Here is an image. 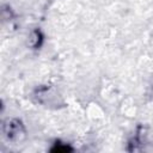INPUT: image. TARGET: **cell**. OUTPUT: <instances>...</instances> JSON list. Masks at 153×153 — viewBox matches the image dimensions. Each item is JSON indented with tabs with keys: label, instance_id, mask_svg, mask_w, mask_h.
<instances>
[{
	"label": "cell",
	"instance_id": "cell-1",
	"mask_svg": "<svg viewBox=\"0 0 153 153\" xmlns=\"http://www.w3.org/2000/svg\"><path fill=\"white\" fill-rule=\"evenodd\" d=\"M2 133L8 141L18 142L25 137L26 131H25V127H24L23 122L18 118H13V120H7L4 123Z\"/></svg>",
	"mask_w": 153,
	"mask_h": 153
},
{
	"label": "cell",
	"instance_id": "cell-2",
	"mask_svg": "<svg viewBox=\"0 0 153 153\" xmlns=\"http://www.w3.org/2000/svg\"><path fill=\"white\" fill-rule=\"evenodd\" d=\"M51 151L53 152H67V151H72V148L71 147H68L67 145H63V146H61V143H55V147L54 148H51Z\"/></svg>",
	"mask_w": 153,
	"mask_h": 153
}]
</instances>
